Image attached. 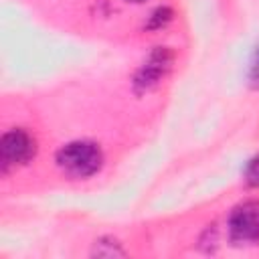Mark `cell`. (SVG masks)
Returning <instances> with one entry per match:
<instances>
[{"mask_svg": "<svg viewBox=\"0 0 259 259\" xmlns=\"http://www.w3.org/2000/svg\"><path fill=\"white\" fill-rule=\"evenodd\" d=\"M57 164L65 174L73 178H89L99 172L103 164V154L95 142L79 140L63 146L57 152Z\"/></svg>", "mask_w": 259, "mask_h": 259, "instance_id": "cell-1", "label": "cell"}, {"mask_svg": "<svg viewBox=\"0 0 259 259\" xmlns=\"http://www.w3.org/2000/svg\"><path fill=\"white\" fill-rule=\"evenodd\" d=\"M36 152L34 138L24 130H10L0 140V166L2 172H8L14 166L26 164Z\"/></svg>", "mask_w": 259, "mask_h": 259, "instance_id": "cell-2", "label": "cell"}, {"mask_svg": "<svg viewBox=\"0 0 259 259\" xmlns=\"http://www.w3.org/2000/svg\"><path fill=\"white\" fill-rule=\"evenodd\" d=\"M170 67H172V53L164 47H158L156 51L150 53V57L140 67L136 81H134L136 87L140 91H148V89L156 87L164 79V75L170 71Z\"/></svg>", "mask_w": 259, "mask_h": 259, "instance_id": "cell-4", "label": "cell"}, {"mask_svg": "<svg viewBox=\"0 0 259 259\" xmlns=\"http://www.w3.org/2000/svg\"><path fill=\"white\" fill-rule=\"evenodd\" d=\"M229 231L237 243L259 241V200L239 204L229 217Z\"/></svg>", "mask_w": 259, "mask_h": 259, "instance_id": "cell-3", "label": "cell"}, {"mask_svg": "<svg viewBox=\"0 0 259 259\" xmlns=\"http://www.w3.org/2000/svg\"><path fill=\"white\" fill-rule=\"evenodd\" d=\"M130 2H144V0H130Z\"/></svg>", "mask_w": 259, "mask_h": 259, "instance_id": "cell-7", "label": "cell"}, {"mask_svg": "<svg viewBox=\"0 0 259 259\" xmlns=\"http://www.w3.org/2000/svg\"><path fill=\"white\" fill-rule=\"evenodd\" d=\"M249 83L259 89V49L255 51L253 59H251V65H249Z\"/></svg>", "mask_w": 259, "mask_h": 259, "instance_id": "cell-6", "label": "cell"}, {"mask_svg": "<svg viewBox=\"0 0 259 259\" xmlns=\"http://www.w3.org/2000/svg\"><path fill=\"white\" fill-rule=\"evenodd\" d=\"M245 182L251 186H259V154L251 158L245 166Z\"/></svg>", "mask_w": 259, "mask_h": 259, "instance_id": "cell-5", "label": "cell"}]
</instances>
